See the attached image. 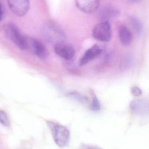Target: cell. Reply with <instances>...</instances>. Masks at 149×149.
<instances>
[{
  "label": "cell",
  "mask_w": 149,
  "mask_h": 149,
  "mask_svg": "<svg viewBox=\"0 0 149 149\" xmlns=\"http://www.w3.org/2000/svg\"><path fill=\"white\" fill-rule=\"evenodd\" d=\"M47 123L56 144L60 147L67 146L70 137V133L69 130L59 123L51 121H47Z\"/></svg>",
  "instance_id": "1"
},
{
  "label": "cell",
  "mask_w": 149,
  "mask_h": 149,
  "mask_svg": "<svg viewBox=\"0 0 149 149\" xmlns=\"http://www.w3.org/2000/svg\"><path fill=\"white\" fill-rule=\"evenodd\" d=\"M134 58L131 54H127L123 57L122 61V68L124 70H129L134 64Z\"/></svg>",
  "instance_id": "14"
},
{
  "label": "cell",
  "mask_w": 149,
  "mask_h": 149,
  "mask_svg": "<svg viewBox=\"0 0 149 149\" xmlns=\"http://www.w3.org/2000/svg\"><path fill=\"white\" fill-rule=\"evenodd\" d=\"M131 93L136 97H139L142 94V91L140 88L137 86H134L131 89Z\"/></svg>",
  "instance_id": "18"
},
{
  "label": "cell",
  "mask_w": 149,
  "mask_h": 149,
  "mask_svg": "<svg viewBox=\"0 0 149 149\" xmlns=\"http://www.w3.org/2000/svg\"><path fill=\"white\" fill-rule=\"evenodd\" d=\"M119 39L123 46L130 45L133 41V35L130 31L124 25H121L119 29Z\"/></svg>",
  "instance_id": "12"
},
{
  "label": "cell",
  "mask_w": 149,
  "mask_h": 149,
  "mask_svg": "<svg viewBox=\"0 0 149 149\" xmlns=\"http://www.w3.org/2000/svg\"><path fill=\"white\" fill-rule=\"evenodd\" d=\"M130 22L136 34L139 36L141 35L143 32V27L141 21L136 17L131 16L130 17Z\"/></svg>",
  "instance_id": "13"
},
{
  "label": "cell",
  "mask_w": 149,
  "mask_h": 149,
  "mask_svg": "<svg viewBox=\"0 0 149 149\" xmlns=\"http://www.w3.org/2000/svg\"><path fill=\"white\" fill-rule=\"evenodd\" d=\"M30 44L33 52L38 58L43 60L48 57V50L42 42L38 39L31 38Z\"/></svg>",
  "instance_id": "11"
},
{
  "label": "cell",
  "mask_w": 149,
  "mask_h": 149,
  "mask_svg": "<svg viewBox=\"0 0 149 149\" xmlns=\"http://www.w3.org/2000/svg\"><path fill=\"white\" fill-rule=\"evenodd\" d=\"M3 16V11L2 9L1 5L0 3V22L1 21L2 18Z\"/></svg>",
  "instance_id": "20"
},
{
  "label": "cell",
  "mask_w": 149,
  "mask_h": 149,
  "mask_svg": "<svg viewBox=\"0 0 149 149\" xmlns=\"http://www.w3.org/2000/svg\"><path fill=\"white\" fill-rule=\"evenodd\" d=\"M54 49L58 56L65 60H71L75 55L74 48L70 45L63 42L55 44Z\"/></svg>",
  "instance_id": "6"
},
{
  "label": "cell",
  "mask_w": 149,
  "mask_h": 149,
  "mask_svg": "<svg viewBox=\"0 0 149 149\" xmlns=\"http://www.w3.org/2000/svg\"><path fill=\"white\" fill-rule=\"evenodd\" d=\"M11 11L16 15L23 16L29 8V0H7Z\"/></svg>",
  "instance_id": "5"
},
{
  "label": "cell",
  "mask_w": 149,
  "mask_h": 149,
  "mask_svg": "<svg viewBox=\"0 0 149 149\" xmlns=\"http://www.w3.org/2000/svg\"><path fill=\"white\" fill-rule=\"evenodd\" d=\"M68 96L81 103H86L88 100L87 97L78 92H72L68 94Z\"/></svg>",
  "instance_id": "15"
},
{
  "label": "cell",
  "mask_w": 149,
  "mask_h": 149,
  "mask_svg": "<svg viewBox=\"0 0 149 149\" xmlns=\"http://www.w3.org/2000/svg\"><path fill=\"white\" fill-rule=\"evenodd\" d=\"M42 34L47 40L54 42L55 44L62 42L64 39L63 32L57 26L52 24H47L42 28Z\"/></svg>",
  "instance_id": "4"
},
{
  "label": "cell",
  "mask_w": 149,
  "mask_h": 149,
  "mask_svg": "<svg viewBox=\"0 0 149 149\" xmlns=\"http://www.w3.org/2000/svg\"><path fill=\"white\" fill-rule=\"evenodd\" d=\"M4 31L8 38L15 44L20 49L24 50L28 48V41L23 36L19 29L13 24H8L4 27Z\"/></svg>",
  "instance_id": "2"
},
{
  "label": "cell",
  "mask_w": 149,
  "mask_h": 149,
  "mask_svg": "<svg viewBox=\"0 0 149 149\" xmlns=\"http://www.w3.org/2000/svg\"><path fill=\"white\" fill-rule=\"evenodd\" d=\"M102 52V50L100 46L97 45H93L85 52L80 59V65L82 66L86 64L100 56Z\"/></svg>",
  "instance_id": "10"
},
{
  "label": "cell",
  "mask_w": 149,
  "mask_h": 149,
  "mask_svg": "<svg viewBox=\"0 0 149 149\" xmlns=\"http://www.w3.org/2000/svg\"><path fill=\"white\" fill-rule=\"evenodd\" d=\"M130 1L132 3H136L140 1L141 0H130Z\"/></svg>",
  "instance_id": "21"
},
{
  "label": "cell",
  "mask_w": 149,
  "mask_h": 149,
  "mask_svg": "<svg viewBox=\"0 0 149 149\" xmlns=\"http://www.w3.org/2000/svg\"><path fill=\"white\" fill-rule=\"evenodd\" d=\"M98 17L103 21H109L111 18L116 17L120 14L118 9L111 5H106L98 9Z\"/></svg>",
  "instance_id": "9"
},
{
  "label": "cell",
  "mask_w": 149,
  "mask_h": 149,
  "mask_svg": "<svg viewBox=\"0 0 149 149\" xmlns=\"http://www.w3.org/2000/svg\"><path fill=\"white\" fill-rule=\"evenodd\" d=\"M80 149H103L98 146L82 143L80 147Z\"/></svg>",
  "instance_id": "19"
},
{
  "label": "cell",
  "mask_w": 149,
  "mask_h": 149,
  "mask_svg": "<svg viewBox=\"0 0 149 149\" xmlns=\"http://www.w3.org/2000/svg\"><path fill=\"white\" fill-rule=\"evenodd\" d=\"M100 3V0H75L77 8L86 14H92L97 11Z\"/></svg>",
  "instance_id": "7"
},
{
  "label": "cell",
  "mask_w": 149,
  "mask_h": 149,
  "mask_svg": "<svg viewBox=\"0 0 149 149\" xmlns=\"http://www.w3.org/2000/svg\"><path fill=\"white\" fill-rule=\"evenodd\" d=\"M92 101L90 105V109L94 112L99 111L101 109V105L98 98L96 95L93 93L92 94Z\"/></svg>",
  "instance_id": "16"
},
{
  "label": "cell",
  "mask_w": 149,
  "mask_h": 149,
  "mask_svg": "<svg viewBox=\"0 0 149 149\" xmlns=\"http://www.w3.org/2000/svg\"><path fill=\"white\" fill-rule=\"evenodd\" d=\"M0 123L5 127H9L10 125V122L8 115L5 111L0 110Z\"/></svg>",
  "instance_id": "17"
},
{
  "label": "cell",
  "mask_w": 149,
  "mask_h": 149,
  "mask_svg": "<svg viewBox=\"0 0 149 149\" xmlns=\"http://www.w3.org/2000/svg\"><path fill=\"white\" fill-rule=\"evenodd\" d=\"M130 107L132 112L141 116L149 114V101L145 100H137L130 103Z\"/></svg>",
  "instance_id": "8"
},
{
  "label": "cell",
  "mask_w": 149,
  "mask_h": 149,
  "mask_svg": "<svg viewBox=\"0 0 149 149\" xmlns=\"http://www.w3.org/2000/svg\"><path fill=\"white\" fill-rule=\"evenodd\" d=\"M95 39L102 42H108L112 37L111 24L109 21H103L95 25L93 30Z\"/></svg>",
  "instance_id": "3"
}]
</instances>
